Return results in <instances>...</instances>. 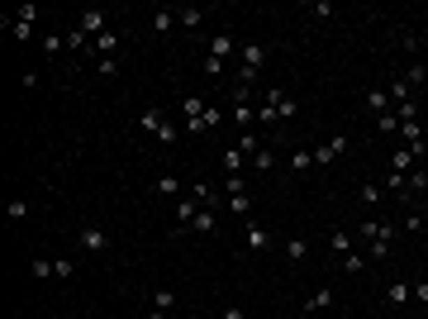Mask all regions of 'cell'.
Returning a JSON list of instances; mask_svg holds the SVG:
<instances>
[{
  "label": "cell",
  "instance_id": "1",
  "mask_svg": "<svg viewBox=\"0 0 428 319\" xmlns=\"http://www.w3.org/2000/svg\"><path fill=\"white\" fill-rule=\"evenodd\" d=\"M262 67H267V48L262 43H243L238 48V86L243 91H252L262 81Z\"/></svg>",
  "mask_w": 428,
  "mask_h": 319
},
{
  "label": "cell",
  "instance_id": "2",
  "mask_svg": "<svg viewBox=\"0 0 428 319\" xmlns=\"http://www.w3.org/2000/svg\"><path fill=\"white\" fill-rule=\"evenodd\" d=\"M138 124L153 133L162 148H171V143H176V133H181V129H171V119H167V114H162L158 105H148V110H143V114H138Z\"/></svg>",
  "mask_w": 428,
  "mask_h": 319
},
{
  "label": "cell",
  "instance_id": "3",
  "mask_svg": "<svg viewBox=\"0 0 428 319\" xmlns=\"http://www.w3.org/2000/svg\"><path fill=\"white\" fill-rule=\"evenodd\" d=\"M33 20H38V5H20V10H15V20H10V15L0 20V29H5L15 43H24L29 34H33Z\"/></svg>",
  "mask_w": 428,
  "mask_h": 319
},
{
  "label": "cell",
  "instance_id": "4",
  "mask_svg": "<svg viewBox=\"0 0 428 319\" xmlns=\"http://www.w3.org/2000/svg\"><path fill=\"white\" fill-rule=\"evenodd\" d=\"M262 105L276 110V119H295V114H300V101H295L291 91H276V86H271V91H262Z\"/></svg>",
  "mask_w": 428,
  "mask_h": 319
},
{
  "label": "cell",
  "instance_id": "5",
  "mask_svg": "<svg viewBox=\"0 0 428 319\" xmlns=\"http://www.w3.org/2000/svg\"><path fill=\"white\" fill-rule=\"evenodd\" d=\"M243 248H247V253H267L271 248V234L257 219H243Z\"/></svg>",
  "mask_w": 428,
  "mask_h": 319
},
{
  "label": "cell",
  "instance_id": "6",
  "mask_svg": "<svg viewBox=\"0 0 428 319\" xmlns=\"http://www.w3.org/2000/svg\"><path fill=\"white\" fill-rule=\"evenodd\" d=\"M181 114H186V133H205V105H200V96H186L181 101Z\"/></svg>",
  "mask_w": 428,
  "mask_h": 319
},
{
  "label": "cell",
  "instance_id": "7",
  "mask_svg": "<svg viewBox=\"0 0 428 319\" xmlns=\"http://www.w3.org/2000/svg\"><path fill=\"white\" fill-rule=\"evenodd\" d=\"M77 29L86 34V38H100V34L109 29V10H86V15L77 20Z\"/></svg>",
  "mask_w": 428,
  "mask_h": 319
},
{
  "label": "cell",
  "instance_id": "8",
  "mask_svg": "<svg viewBox=\"0 0 428 319\" xmlns=\"http://www.w3.org/2000/svg\"><path fill=\"white\" fill-rule=\"evenodd\" d=\"M357 239H367V243H385V248H390V243H395V229H390V224H381V219H367V224L357 229Z\"/></svg>",
  "mask_w": 428,
  "mask_h": 319
},
{
  "label": "cell",
  "instance_id": "9",
  "mask_svg": "<svg viewBox=\"0 0 428 319\" xmlns=\"http://www.w3.org/2000/svg\"><path fill=\"white\" fill-rule=\"evenodd\" d=\"M343 148H348V133H333L328 143H319V148H314V167H328V162L338 158Z\"/></svg>",
  "mask_w": 428,
  "mask_h": 319
},
{
  "label": "cell",
  "instance_id": "10",
  "mask_svg": "<svg viewBox=\"0 0 428 319\" xmlns=\"http://www.w3.org/2000/svg\"><path fill=\"white\" fill-rule=\"evenodd\" d=\"M333 300H338V291H333V286H314V291H309V300H305V310H309V315H323V310H333Z\"/></svg>",
  "mask_w": 428,
  "mask_h": 319
},
{
  "label": "cell",
  "instance_id": "11",
  "mask_svg": "<svg viewBox=\"0 0 428 319\" xmlns=\"http://www.w3.org/2000/svg\"><path fill=\"white\" fill-rule=\"evenodd\" d=\"M200 210H205V205H200L195 195H181V200L171 205V214H176V229H190V219H195Z\"/></svg>",
  "mask_w": 428,
  "mask_h": 319
},
{
  "label": "cell",
  "instance_id": "12",
  "mask_svg": "<svg viewBox=\"0 0 428 319\" xmlns=\"http://www.w3.org/2000/svg\"><path fill=\"white\" fill-rule=\"evenodd\" d=\"M153 195H162V200H181V177H171V172H162L158 181H153Z\"/></svg>",
  "mask_w": 428,
  "mask_h": 319
},
{
  "label": "cell",
  "instance_id": "13",
  "mask_svg": "<svg viewBox=\"0 0 428 319\" xmlns=\"http://www.w3.org/2000/svg\"><path fill=\"white\" fill-rule=\"evenodd\" d=\"M81 248H86V253H105L109 234H105V229H95V224H86V229H81Z\"/></svg>",
  "mask_w": 428,
  "mask_h": 319
},
{
  "label": "cell",
  "instance_id": "14",
  "mask_svg": "<svg viewBox=\"0 0 428 319\" xmlns=\"http://www.w3.org/2000/svg\"><path fill=\"white\" fill-rule=\"evenodd\" d=\"M229 53H234V34H229V29H219V34L210 38V53H205V57H214V62H224Z\"/></svg>",
  "mask_w": 428,
  "mask_h": 319
},
{
  "label": "cell",
  "instance_id": "15",
  "mask_svg": "<svg viewBox=\"0 0 428 319\" xmlns=\"http://www.w3.org/2000/svg\"><path fill=\"white\" fill-rule=\"evenodd\" d=\"M114 48H119V34H114V29H105L100 38H91V53L95 57H114Z\"/></svg>",
  "mask_w": 428,
  "mask_h": 319
},
{
  "label": "cell",
  "instance_id": "16",
  "mask_svg": "<svg viewBox=\"0 0 428 319\" xmlns=\"http://www.w3.org/2000/svg\"><path fill=\"white\" fill-rule=\"evenodd\" d=\"M414 162H419V158H414V153H409V148L400 143V148L390 153V172H400V177H409V172H414Z\"/></svg>",
  "mask_w": 428,
  "mask_h": 319
},
{
  "label": "cell",
  "instance_id": "17",
  "mask_svg": "<svg viewBox=\"0 0 428 319\" xmlns=\"http://www.w3.org/2000/svg\"><path fill=\"white\" fill-rule=\"evenodd\" d=\"M219 229V210H200L190 219V234H214Z\"/></svg>",
  "mask_w": 428,
  "mask_h": 319
},
{
  "label": "cell",
  "instance_id": "18",
  "mask_svg": "<svg viewBox=\"0 0 428 319\" xmlns=\"http://www.w3.org/2000/svg\"><path fill=\"white\" fill-rule=\"evenodd\" d=\"M328 248H333V258H348V253H357L348 229H333V234H328Z\"/></svg>",
  "mask_w": 428,
  "mask_h": 319
},
{
  "label": "cell",
  "instance_id": "19",
  "mask_svg": "<svg viewBox=\"0 0 428 319\" xmlns=\"http://www.w3.org/2000/svg\"><path fill=\"white\" fill-rule=\"evenodd\" d=\"M385 300H390V305H409V300H414V281H390Z\"/></svg>",
  "mask_w": 428,
  "mask_h": 319
},
{
  "label": "cell",
  "instance_id": "20",
  "mask_svg": "<svg viewBox=\"0 0 428 319\" xmlns=\"http://www.w3.org/2000/svg\"><path fill=\"white\" fill-rule=\"evenodd\" d=\"M238 153H243V158H247V162H252V158H257V153H262V138H257V129L238 133Z\"/></svg>",
  "mask_w": 428,
  "mask_h": 319
},
{
  "label": "cell",
  "instance_id": "21",
  "mask_svg": "<svg viewBox=\"0 0 428 319\" xmlns=\"http://www.w3.org/2000/svg\"><path fill=\"white\" fill-rule=\"evenodd\" d=\"M281 253H286V262H305V258H309V243H305V239H286V243H281Z\"/></svg>",
  "mask_w": 428,
  "mask_h": 319
},
{
  "label": "cell",
  "instance_id": "22",
  "mask_svg": "<svg viewBox=\"0 0 428 319\" xmlns=\"http://www.w3.org/2000/svg\"><path fill=\"white\" fill-rule=\"evenodd\" d=\"M385 96H390V105H400V101H414V86H409L404 77H395V81H390V91H385Z\"/></svg>",
  "mask_w": 428,
  "mask_h": 319
},
{
  "label": "cell",
  "instance_id": "23",
  "mask_svg": "<svg viewBox=\"0 0 428 319\" xmlns=\"http://www.w3.org/2000/svg\"><path fill=\"white\" fill-rule=\"evenodd\" d=\"M153 310H162V315H171V310H176V291H167V286H158V291H153Z\"/></svg>",
  "mask_w": 428,
  "mask_h": 319
},
{
  "label": "cell",
  "instance_id": "24",
  "mask_svg": "<svg viewBox=\"0 0 428 319\" xmlns=\"http://www.w3.org/2000/svg\"><path fill=\"white\" fill-rule=\"evenodd\" d=\"M229 214H238V219H247V214H252V195H247V191H238V195H229Z\"/></svg>",
  "mask_w": 428,
  "mask_h": 319
},
{
  "label": "cell",
  "instance_id": "25",
  "mask_svg": "<svg viewBox=\"0 0 428 319\" xmlns=\"http://www.w3.org/2000/svg\"><path fill=\"white\" fill-rule=\"evenodd\" d=\"M376 129L385 133V138H395V133H400V114H395V110H385V114H376Z\"/></svg>",
  "mask_w": 428,
  "mask_h": 319
},
{
  "label": "cell",
  "instance_id": "26",
  "mask_svg": "<svg viewBox=\"0 0 428 319\" xmlns=\"http://www.w3.org/2000/svg\"><path fill=\"white\" fill-rule=\"evenodd\" d=\"M367 110H372V114H385V110H395V105H390L385 91H376V86H372V91H367Z\"/></svg>",
  "mask_w": 428,
  "mask_h": 319
},
{
  "label": "cell",
  "instance_id": "27",
  "mask_svg": "<svg viewBox=\"0 0 428 319\" xmlns=\"http://www.w3.org/2000/svg\"><path fill=\"white\" fill-rule=\"evenodd\" d=\"M200 20H205V15H200L195 5H181V10H176V24L181 29H200Z\"/></svg>",
  "mask_w": 428,
  "mask_h": 319
},
{
  "label": "cell",
  "instance_id": "28",
  "mask_svg": "<svg viewBox=\"0 0 428 319\" xmlns=\"http://www.w3.org/2000/svg\"><path fill=\"white\" fill-rule=\"evenodd\" d=\"M219 158H224V177H229V172H243V153H238V143H234V148H224V153H219Z\"/></svg>",
  "mask_w": 428,
  "mask_h": 319
},
{
  "label": "cell",
  "instance_id": "29",
  "mask_svg": "<svg viewBox=\"0 0 428 319\" xmlns=\"http://www.w3.org/2000/svg\"><path fill=\"white\" fill-rule=\"evenodd\" d=\"M176 29V10H158L153 15V34H171Z\"/></svg>",
  "mask_w": 428,
  "mask_h": 319
},
{
  "label": "cell",
  "instance_id": "30",
  "mask_svg": "<svg viewBox=\"0 0 428 319\" xmlns=\"http://www.w3.org/2000/svg\"><path fill=\"white\" fill-rule=\"evenodd\" d=\"M338 267H343L348 276H357V272H367V253H348V258H338Z\"/></svg>",
  "mask_w": 428,
  "mask_h": 319
},
{
  "label": "cell",
  "instance_id": "31",
  "mask_svg": "<svg viewBox=\"0 0 428 319\" xmlns=\"http://www.w3.org/2000/svg\"><path fill=\"white\" fill-rule=\"evenodd\" d=\"M404 186H409V195H419V191H428V167H414Z\"/></svg>",
  "mask_w": 428,
  "mask_h": 319
},
{
  "label": "cell",
  "instance_id": "32",
  "mask_svg": "<svg viewBox=\"0 0 428 319\" xmlns=\"http://www.w3.org/2000/svg\"><path fill=\"white\" fill-rule=\"evenodd\" d=\"M67 48H72V53H91V38H86L81 29H67Z\"/></svg>",
  "mask_w": 428,
  "mask_h": 319
},
{
  "label": "cell",
  "instance_id": "33",
  "mask_svg": "<svg viewBox=\"0 0 428 319\" xmlns=\"http://www.w3.org/2000/svg\"><path fill=\"white\" fill-rule=\"evenodd\" d=\"M309 167H314V153L295 148V153H291V172H309Z\"/></svg>",
  "mask_w": 428,
  "mask_h": 319
},
{
  "label": "cell",
  "instance_id": "34",
  "mask_svg": "<svg viewBox=\"0 0 428 319\" xmlns=\"http://www.w3.org/2000/svg\"><path fill=\"white\" fill-rule=\"evenodd\" d=\"M381 195H385V186H376V181H367V186L357 191V200H362V205H376Z\"/></svg>",
  "mask_w": 428,
  "mask_h": 319
},
{
  "label": "cell",
  "instance_id": "35",
  "mask_svg": "<svg viewBox=\"0 0 428 319\" xmlns=\"http://www.w3.org/2000/svg\"><path fill=\"white\" fill-rule=\"evenodd\" d=\"M29 272H33V276H43V281H48V276H57V272H53V258H33V262H29Z\"/></svg>",
  "mask_w": 428,
  "mask_h": 319
},
{
  "label": "cell",
  "instance_id": "36",
  "mask_svg": "<svg viewBox=\"0 0 428 319\" xmlns=\"http://www.w3.org/2000/svg\"><path fill=\"white\" fill-rule=\"evenodd\" d=\"M404 81H409V86H424V81H428V67H424V62H414V67L404 72Z\"/></svg>",
  "mask_w": 428,
  "mask_h": 319
},
{
  "label": "cell",
  "instance_id": "37",
  "mask_svg": "<svg viewBox=\"0 0 428 319\" xmlns=\"http://www.w3.org/2000/svg\"><path fill=\"white\" fill-rule=\"evenodd\" d=\"M62 48H67V34H48L43 38V53H62Z\"/></svg>",
  "mask_w": 428,
  "mask_h": 319
},
{
  "label": "cell",
  "instance_id": "38",
  "mask_svg": "<svg viewBox=\"0 0 428 319\" xmlns=\"http://www.w3.org/2000/svg\"><path fill=\"white\" fill-rule=\"evenodd\" d=\"M95 72H100V77H114V72H119V57H95Z\"/></svg>",
  "mask_w": 428,
  "mask_h": 319
},
{
  "label": "cell",
  "instance_id": "39",
  "mask_svg": "<svg viewBox=\"0 0 428 319\" xmlns=\"http://www.w3.org/2000/svg\"><path fill=\"white\" fill-rule=\"evenodd\" d=\"M53 272L57 276H77V262L72 258H53Z\"/></svg>",
  "mask_w": 428,
  "mask_h": 319
},
{
  "label": "cell",
  "instance_id": "40",
  "mask_svg": "<svg viewBox=\"0 0 428 319\" xmlns=\"http://www.w3.org/2000/svg\"><path fill=\"white\" fill-rule=\"evenodd\" d=\"M219 119H224V110H219V105H205V133L219 129Z\"/></svg>",
  "mask_w": 428,
  "mask_h": 319
},
{
  "label": "cell",
  "instance_id": "41",
  "mask_svg": "<svg viewBox=\"0 0 428 319\" xmlns=\"http://www.w3.org/2000/svg\"><path fill=\"white\" fill-rule=\"evenodd\" d=\"M271 162H276V153H271V148H262V153H257V158H252V167H257V172H267Z\"/></svg>",
  "mask_w": 428,
  "mask_h": 319
},
{
  "label": "cell",
  "instance_id": "42",
  "mask_svg": "<svg viewBox=\"0 0 428 319\" xmlns=\"http://www.w3.org/2000/svg\"><path fill=\"white\" fill-rule=\"evenodd\" d=\"M309 15H319V20H333V5H328V0H314V5H309Z\"/></svg>",
  "mask_w": 428,
  "mask_h": 319
},
{
  "label": "cell",
  "instance_id": "43",
  "mask_svg": "<svg viewBox=\"0 0 428 319\" xmlns=\"http://www.w3.org/2000/svg\"><path fill=\"white\" fill-rule=\"evenodd\" d=\"M219 319H247V315H243L238 305H224V310H219Z\"/></svg>",
  "mask_w": 428,
  "mask_h": 319
},
{
  "label": "cell",
  "instance_id": "44",
  "mask_svg": "<svg viewBox=\"0 0 428 319\" xmlns=\"http://www.w3.org/2000/svg\"><path fill=\"white\" fill-rule=\"evenodd\" d=\"M414 300H424V305H428V281H414Z\"/></svg>",
  "mask_w": 428,
  "mask_h": 319
},
{
  "label": "cell",
  "instance_id": "45",
  "mask_svg": "<svg viewBox=\"0 0 428 319\" xmlns=\"http://www.w3.org/2000/svg\"><path fill=\"white\" fill-rule=\"evenodd\" d=\"M143 319H171V315H162V310H148V315H143Z\"/></svg>",
  "mask_w": 428,
  "mask_h": 319
}]
</instances>
